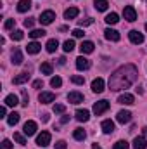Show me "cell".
<instances>
[{
	"mask_svg": "<svg viewBox=\"0 0 147 149\" xmlns=\"http://www.w3.org/2000/svg\"><path fill=\"white\" fill-rule=\"evenodd\" d=\"M139 78V71L133 64H125L118 68L114 73L109 76V88L111 90H123L132 87Z\"/></svg>",
	"mask_w": 147,
	"mask_h": 149,
	"instance_id": "6da1fadb",
	"label": "cell"
},
{
	"mask_svg": "<svg viewBox=\"0 0 147 149\" xmlns=\"http://www.w3.org/2000/svg\"><path fill=\"white\" fill-rule=\"evenodd\" d=\"M54 19H55V12H54V10H43V12L40 14V17H38L40 24H43V26L52 24V23H54Z\"/></svg>",
	"mask_w": 147,
	"mask_h": 149,
	"instance_id": "7a4b0ae2",
	"label": "cell"
},
{
	"mask_svg": "<svg viewBox=\"0 0 147 149\" xmlns=\"http://www.w3.org/2000/svg\"><path fill=\"white\" fill-rule=\"evenodd\" d=\"M107 109H109V101H106V99L97 101V102L94 104V114H95V116H101L102 113H106Z\"/></svg>",
	"mask_w": 147,
	"mask_h": 149,
	"instance_id": "3957f363",
	"label": "cell"
},
{
	"mask_svg": "<svg viewBox=\"0 0 147 149\" xmlns=\"http://www.w3.org/2000/svg\"><path fill=\"white\" fill-rule=\"evenodd\" d=\"M123 17H125L126 21L133 23V21H137V10H135L132 5H126V7L123 9Z\"/></svg>",
	"mask_w": 147,
	"mask_h": 149,
	"instance_id": "277c9868",
	"label": "cell"
},
{
	"mask_svg": "<svg viewBox=\"0 0 147 149\" xmlns=\"http://www.w3.org/2000/svg\"><path fill=\"white\" fill-rule=\"evenodd\" d=\"M50 134L49 132H42V134H38L37 135V144L40 148H45V146H49L50 144Z\"/></svg>",
	"mask_w": 147,
	"mask_h": 149,
	"instance_id": "5b68a950",
	"label": "cell"
},
{
	"mask_svg": "<svg viewBox=\"0 0 147 149\" xmlns=\"http://www.w3.org/2000/svg\"><path fill=\"white\" fill-rule=\"evenodd\" d=\"M23 132H24V135H28V137L35 135V134H37V123H35L33 120L26 121V123H24V127H23Z\"/></svg>",
	"mask_w": 147,
	"mask_h": 149,
	"instance_id": "8992f818",
	"label": "cell"
},
{
	"mask_svg": "<svg viewBox=\"0 0 147 149\" xmlns=\"http://www.w3.org/2000/svg\"><path fill=\"white\" fill-rule=\"evenodd\" d=\"M118 102H119V104H125V106H132V104H135V97H133L132 94L125 92V94H121V95L118 97Z\"/></svg>",
	"mask_w": 147,
	"mask_h": 149,
	"instance_id": "52a82bcc",
	"label": "cell"
},
{
	"mask_svg": "<svg viewBox=\"0 0 147 149\" xmlns=\"http://www.w3.org/2000/svg\"><path fill=\"white\" fill-rule=\"evenodd\" d=\"M128 37H130V42L135 43V45H140V43L144 42V33H140V31H137V30H132V31L128 33Z\"/></svg>",
	"mask_w": 147,
	"mask_h": 149,
	"instance_id": "ba28073f",
	"label": "cell"
},
{
	"mask_svg": "<svg viewBox=\"0 0 147 149\" xmlns=\"http://www.w3.org/2000/svg\"><path fill=\"white\" fill-rule=\"evenodd\" d=\"M94 49H95V45H94V42H90V40H85V42L80 43V52H81V54H92Z\"/></svg>",
	"mask_w": 147,
	"mask_h": 149,
	"instance_id": "9c48e42d",
	"label": "cell"
},
{
	"mask_svg": "<svg viewBox=\"0 0 147 149\" xmlns=\"http://www.w3.org/2000/svg\"><path fill=\"white\" fill-rule=\"evenodd\" d=\"M104 87H106V81H104L102 78H95V80L92 81V92H95V94L104 92Z\"/></svg>",
	"mask_w": 147,
	"mask_h": 149,
	"instance_id": "30bf717a",
	"label": "cell"
},
{
	"mask_svg": "<svg viewBox=\"0 0 147 149\" xmlns=\"http://www.w3.org/2000/svg\"><path fill=\"white\" fill-rule=\"evenodd\" d=\"M116 120H118V123H121V125H125V123H130V120H132V113L126 111V109H121V111L118 113Z\"/></svg>",
	"mask_w": 147,
	"mask_h": 149,
	"instance_id": "8fae6325",
	"label": "cell"
},
{
	"mask_svg": "<svg viewBox=\"0 0 147 149\" xmlns=\"http://www.w3.org/2000/svg\"><path fill=\"white\" fill-rule=\"evenodd\" d=\"M38 101H40L42 104H50V102L55 101V95H54L52 92H42V94L38 95Z\"/></svg>",
	"mask_w": 147,
	"mask_h": 149,
	"instance_id": "7c38bea8",
	"label": "cell"
},
{
	"mask_svg": "<svg viewBox=\"0 0 147 149\" xmlns=\"http://www.w3.org/2000/svg\"><path fill=\"white\" fill-rule=\"evenodd\" d=\"M76 68H78L80 71H85V70H88V68H90V61H88L87 57L80 56V57L76 59Z\"/></svg>",
	"mask_w": 147,
	"mask_h": 149,
	"instance_id": "4fadbf2b",
	"label": "cell"
},
{
	"mask_svg": "<svg viewBox=\"0 0 147 149\" xmlns=\"http://www.w3.org/2000/svg\"><path fill=\"white\" fill-rule=\"evenodd\" d=\"M68 101L71 104H80V102H83V94H80V92H69L68 94Z\"/></svg>",
	"mask_w": 147,
	"mask_h": 149,
	"instance_id": "5bb4252c",
	"label": "cell"
},
{
	"mask_svg": "<svg viewBox=\"0 0 147 149\" xmlns=\"http://www.w3.org/2000/svg\"><path fill=\"white\" fill-rule=\"evenodd\" d=\"M74 118H76L78 121L85 123V121H88V120H90V113L87 111V109H78V111L74 113Z\"/></svg>",
	"mask_w": 147,
	"mask_h": 149,
	"instance_id": "9a60e30c",
	"label": "cell"
},
{
	"mask_svg": "<svg viewBox=\"0 0 147 149\" xmlns=\"http://www.w3.org/2000/svg\"><path fill=\"white\" fill-rule=\"evenodd\" d=\"M3 102H5V106H10V108H14V106H17V104H21L16 94H9V95L5 97V101H3Z\"/></svg>",
	"mask_w": 147,
	"mask_h": 149,
	"instance_id": "2e32d148",
	"label": "cell"
},
{
	"mask_svg": "<svg viewBox=\"0 0 147 149\" xmlns=\"http://www.w3.org/2000/svg\"><path fill=\"white\" fill-rule=\"evenodd\" d=\"M101 127H102V132L104 134H112L114 132V121L112 120H104Z\"/></svg>",
	"mask_w": 147,
	"mask_h": 149,
	"instance_id": "e0dca14e",
	"label": "cell"
},
{
	"mask_svg": "<svg viewBox=\"0 0 147 149\" xmlns=\"http://www.w3.org/2000/svg\"><path fill=\"white\" fill-rule=\"evenodd\" d=\"M104 37L111 40V42H118L119 40V33L116 31V30H111V28H106V31H104Z\"/></svg>",
	"mask_w": 147,
	"mask_h": 149,
	"instance_id": "ac0fdd59",
	"label": "cell"
},
{
	"mask_svg": "<svg viewBox=\"0 0 147 149\" xmlns=\"http://www.w3.org/2000/svg\"><path fill=\"white\" fill-rule=\"evenodd\" d=\"M31 9V0H19L17 2V12H26Z\"/></svg>",
	"mask_w": 147,
	"mask_h": 149,
	"instance_id": "d6986e66",
	"label": "cell"
},
{
	"mask_svg": "<svg viewBox=\"0 0 147 149\" xmlns=\"http://www.w3.org/2000/svg\"><path fill=\"white\" fill-rule=\"evenodd\" d=\"M133 148L135 149H147L146 137H135V139H133Z\"/></svg>",
	"mask_w": 147,
	"mask_h": 149,
	"instance_id": "ffe728a7",
	"label": "cell"
},
{
	"mask_svg": "<svg viewBox=\"0 0 147 149\" xmlns=\"http://www.w3.org/2000/svg\"><path fill=\"white\" fill-rule=\"evenodd\" d=\"M28 80H30V73H26V71H24V73H19L14 80H12V81H14V85H23V83H24V81H28Z\"/></svg>",
	"mask_w": 147,
	"mask_h": 149,
	"instance_id": "44dd1931",
	"label": "cell"
},
{
	"mask_svg": "<svg viewBox=\"0 0 147 149\" xmlns=\"http://www.w3.org/2000/svg\"><path fill=\"white\" fill-rule=\"evenodd\" d=\"M78 14H80L78 7H69V9H66V10H64V17H66V19H74Z\"/></svg>",
	"mask_w": 147,
	"mask_h": 149,
	"instance_id": "7402d4cb",
	"label": "cell"
},
{
	"mask_svg": "<svg viewBox=\"0 0 147 149\" xmlns=\"http://www.w3.org/2000/svg\"><path fill=\"white\" fill-rule=\"evenodd\" d=\"M26 50H28V54H38V52L42 50V45H40L38 42H31V43H28Z\"/></svg>",
	"mask_w": 147,
	"mask_h": 149,
	"instance_id": "603a6c76",
	"label": "cell"
},
{
	"mask_svg": "<svg viewBox=\"0 0 147 149\" xmlns=\"http://www.w3.org/2000/svg\"><path fill=\"white\" fill-rule=\"evenodd\" d=\"M45 47H47V52H50V54H52V52H55V50H57L59 42H57L55 38H50V40L47 42V45H45Z\"/></svg>",
	"mask_w": 147,
	"mask_h": 149,
	"instance_id": "cb8c5ba5",
	"label": "cell"
},
{
	"mask_svg": "<svg viewBox=\"0 0 147 149\" xmlns=\"http://www.w3.org/2000/svg\"><path fill=\"white\" fill-rule=\"evenodd\" d=\"M12 63L14 64H21L23 63V52L19 49H14L12 50Z\"/></svg>",
	"mask_w": 147,
	"mask_h": 149,
	"instance_id": "d4e9b609",
	"label": "cell"
},
{
	"mask_svg": "<svg viewBox=\"0 0 147 149\" xmlns=\"http://www.w3.org/2000/svg\"><path fill=\"white\" fill-rule=\"evenodd\" d=\"M94 5H95V9H97V10L104 12V10H107L109 2H107V0H95V2H94Z\"/></svg>",
	"mask_w": 147,
	"mask_h": 149,
	"instance_id": "484cf974",
	"label": "cell"
},
{
	"mask_svg": "<svg viewBox=\"0 0 147 149\" xmlns=\"http://www.w3.org/2000/svg\"><path fill=\"white\" fill-rule=\"evenodd\" d=\"M19 116H21L19 113L12 111V113H10V114H9V116H7V123H9L10 127H14V125H16V123L19 121Z\"/></svg>",
	"mask_w": 147,
	"mask_h": 149,
	"instance_id": "4316f807",
	"label": "cell"
},
{
	"mask_svg": "<svg viewBox=\"0 0 147 149\" xmlns=\"http://www.w3.org/2000/svg\"><path fill=\"white\" fill-rule=\"evenodd\" d=\"M73 137L76 139V141H85V137H87V132H85L83 128H74Z\"/></svg>",
	"mask_w": 147,
	"mask_h": 149,
	"instance_id": "83f0119b",
	"label": "cell"
},
{
	"mask_svg": "<svg viewBox=\"0 0 147 149\" xmlns=\"http://www.w3.org/2000/svg\"><path fill=\"white\" fill-rule=\"evenodd\" d=\"M52 70H54V68H52V64H50V63H47V61H45V63H42V66H40V71H42L43 74H52Z\"/></svg>",
	"mask_w": 147,
	"mask_h": 149,
	"instance_id": "f1b7e54d",
	"label": "cell"
},
{
	"mask_svg": "<svg viewBox=\"0 0 147 149\" xmlns=\"http://www.w3.org/2000/svg\"><path fill=\"white\" fill-rule=\"evenodd\" d=\"M118 21H119V16H118L116 12H111V14L106 16V23H107V24H116Z\"/></svg>",
	"mask_w": 147,
	"mask_h": 149,
	"instance_id": "f546056e",
	"label": "cell"
},
{
	"mask_svg": "<svg viewBox=\"0 0 147 149\" xmlns=\"http://www.w3.org/2000/svg\"><path fill=\"white\" fill-rule=\"evenodd\" d=\"M14 141H16L17 144H21V146H26V137L21 135L19 132H14Z\"/></svg>",
	"mask_w": 147,
	"mask_h": 149,
	"instance_id": "4dcf8cb0",
	"label": "cell"
},
{
	"mask_svg": "<svg viewBox=\"0 0 147 149\" xmlns=\"http://www.w3.org/2000/svg\"><path fill=\"white\" fill-rule=\"evenodd\" d=\"M10 38H12V40H16V42H19V40H23V38H24V33H23L21 30H14V31L10 33Z\"/></svg>",
	"mask_w": 147,
	"mask_h": 149,
	"instance_id": "1f68e13d",
	"label": "cell"
},
{
	"mask_svg": "<svg viewBox=\"0 0 147 149\" xmlns=\"http://www.w3.org/2000/svg\"><path fill=\"white\" fill-rule=\"evenodd\" d=\"M62 49H64V52H71L74 49V40H66L62 43Z\"/></svg>",
	"mask_w": 147,
	"mask_h": 149,
	"instance_id": "d6a6232c",
	"label": "cell"
},
{
	"mask_svg": "<svg viewBox=\"0 0 147 149\" xmlns=\"http://www.w3.org/2000/svg\"><path fill=\"white\" fill-rule=\"evenodd\" d=\"M50 85H52L54 88H59V87L62 85V80H61L59 76H52V78H50Z\"/></svg>",
	"mask_w": 147,
	"mask_h": 149,
	"instance_id": "836d02e7",
	"label": "cell"
},
{
	"mask_svg": "<svg viewBox=\"0 0 147 149\" xmlns=\"http://www.w3.org/2000/svg\"><path fill=\"white\" fill-rule=\"evenodd\" d=\"M130 146H128V142L126 141H118L114 146H112V149H128Z\"/></svg>",
	"mask_w": 147,
	"mask_h": 149,
	"instance_id": "e575fe53",
	"label": "cell"
},
{
	"mask_svg": "<svg viewBox=\"0 0 147 149\" xmlns=\"http://www.w3.org/2000/svg\"><path fill=\"white\" fill-rule=\"evenodd\" d=\"M45 35V30H31L30 31V37L31 38H40V37H43Z\"/></svg>",
	"mask_w": 147,
	"mask_h": 149,
	"instance_id": "d590c367",
	"label": "cell"
},
{
	"mask_svg": "<svg viewBox=\"0 0 147 149\" xmlns=\"http://www.w3.org/2000/svg\"><path fill=\"white\" fill-rule=\"evenodd\" d=\"M71 81L76 83V85H83V83H85V78L80 76V74H73V76H71Z\"/></svg>",
	"mask_w": 147,
	"mask_h": 149,
	"instance_id": "8d00e7d4",
	"label": "cell"
},
{
	"mask_svg": "<svg viewBox=\"0 0 147 149\" xmlns=\"http://www.w3.org/2000/svg\"><path fill=\"white\" fill-rule=\"evenodd\" d=\"M21 95H23V101H21V104H23L24 108H28V102H30V97H28V92H26L24 88L21 90Z\"/></svg>",
	"mask_w": 147,
	"mask_h": 149,
	"instance_id": "74e56055",
	"label": "cell"
},
{
	"mask_svg": "<svg viewBox=\"0 0 147 149\" xmlns=\"http://www.w3.org/2000/svg\"><path fill=\"white\" fill-rule=\"evenodd\" d=\"M64 111H66V106H64V104H55V106H54V113H55V114H62Z\"/></svg>",
	"mask_w": 147,
	"mask_h": 149,
	"instance_id": "f35d334b",
	"label": "cell"
},
{
	"mask_svg": "<svg viewBox=\"0 0 147 149\" xmlns=\"http://www.w3.org/2000/svg\"><path fill=\"white\" fill-rule=\"evenodd\" d=\"M83 35H85V31H83L81 28H76V30H73V37L74 38H83Z\"/></svg>",
	"mask_w": 147,
	"mask_h": 149,
	"instance_id": "ab89813d",
	"label": "cell"
},
{
	"mask_svg": "<svg viewBox=\"0 0 147 149\" xmlns=\"http://www.w3.org/2000/svg\"><path fill=\"white\" fill-rule=\"evenodd\" d=\"M14 24H16V19H7L5 21V30H12Z\"/></svg>",
	"mask_w": 147,
	"mask_h": 149,
	"instance_id": "60d3db41",
	"label": "cell"
},
{
	"mask_svg": "<svg viewBox=\"0 0 147 149\" xmlns=\"http://www.w3.org/2000/svg\"><path fill=\"white\" fill-rule=\"evenodd\" d=\"M78 23H80V26H88V24L94 23V19H90V17H88V19H80Z\"/></svg>",
	"mask_w": 147,
	"mask_h": 149,
	"instance_id": "b9f144b4",
	"label": "cell"
},
{
	"mask_svg": "<svg viewBox=\"0 0 147 149\" xmlns=\"http://www.w3.org/2000/svg\"><path fill=\"white\" fill-rule=\"evenodd\" d=\"M33 24H35L33 17H28V19H24V26H26V28H33Z\"/></svg>",
	"mask_w": 147,
	"mask_h": 149,
	"instance_id": "7bdbcfd3",
	"label": "cell"
},
{
	"mask_svg": "<svg viewBox=\"0 0 147 149\" xmlns=\"http://www.w3.org/2000/svg\"><path fill=\"white\" fill-rule=\"evenodd\" d=\"M0 149H12V144H10V141H7V139H5V141L2 142Z\"/></svg>",
	"mask_w": 147,
	"mask_h": 149,
	"instance_id": "ee69618b",
	"label": "cell"
},
{
	"mask_svg": "<svg viewBox=\"0 0 147 149\" xmlns=\"http://www.w3.org/2000/svg\"><path fill=\"white\" fill-rule=\"evenodd\" d=\"M68 146H66V142L64 141H59V142H55V149H66Z\"/></svg>",
	"mask_w": 147,
	"mask_h": 149,
	"instance_id": "f6af8a7d",
	"label": "cell"
},
{
	"mask_svg": "<svg viewBox=\"0 0 147 149\" xmlns=\"http://www.w3.org/2000/svg\"><path fill=\"white\" fill-rule=\"evenodd\" d=\"M40 87H43V81L42 80H35L33 81V88H40Z\"/></svg>",
	"mask_w": 147,
	"mask_h": 149,
	"instance_id": "bcb514c9",
	"label": "cell"
},
{
	"mask_svg": "<svg viewBox=\"0 0 147 149\" xmlns=\"http://www.w3.org/2000/svg\"><path fill=\"white\" fill-rule=\"evenodd\" d=\"M5 113H7L5 106H2V108H0V118H5Z\"/></svg>",
	"mask_w": 147,
	"mask_h": 149,
	"instance_id": "7dc6e473",
	"label": "cell"
},
{
	"mask_svg": "<svg viewBox=\"0 0 147 149\" xmlns=\"http://www.w3.org/2000/svg\"><path fill=\"white\" fill-rule=\"evenodd\" d=\"M68 121H69V116H62V118H61V123H62V125H66Z\"/></svg>",
	"mask_w": 147,
	"mask_h": 149,
	"instance_id": "c3c4849f",
	"label": "cell"
},
{
	"mask_svg": "<svg viewBox=\"0 0 147 149\" xmlns=\"http://www.w3.org/2000/svg\"><path fill=\"white\" fill-rule=\"evenodd\" d=\"M142 134H144V137H147V127H144V128H142Z\"/></svg>",
	"mask_w": 147,
	"mask_h": 149,
	"instance_id": "681fc988",
	"label": "cell"
},
{
	"mask_svg": "<svg viewBox=\"0 0 147 149\" xmlns=\"http://www.w3.org/2000/svg\"><path fill=\"white\" fill-rule=\"evenodd\" d=\"M92 149H102L99 144H92Z\"/></svg>",
	"mask_w": 147,
	"mask_h": 149,
	"instance_id": "f907efd6",
	"label": "cell"
},
{
	"mask_svg": "<svg viewBox=\"0 0 147 149\" xmlns=\"http://www.w3.org/2000/svg\"><path fill=\"white\" fill-rule=\"evenodd\" d=\"M146 31H147V23H146Z\"/></svg>",
	"mask_w": 147,
	"mask_h": 149,
	"instance_id": "816d5d0a",
	"label": "cell"
},
{
	"mask_svg": "<svg viewBox=\"0 0 147 149\" xmlns=\"http://www.w3.org/2000/svg\"><path fill=\"white\" fill-rule=\"evenodd\" d=\"M146 2H147V0H146Z\"/></svg>",
	"mask_w": 147,
	"mask_h": 149,
	"instance_id": "f5cc1de1",
	"label": "cell"
}]
</instances>
